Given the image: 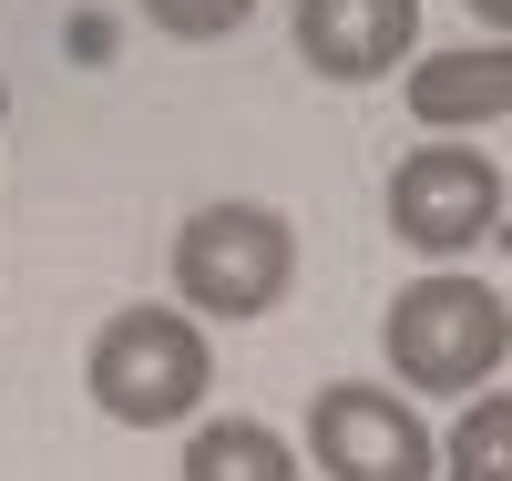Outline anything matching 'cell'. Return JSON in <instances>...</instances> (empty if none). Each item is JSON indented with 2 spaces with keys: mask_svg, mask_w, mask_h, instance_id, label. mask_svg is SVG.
Instances as JSON below:
<instances>
[{
  "mask_svg": "<svg viewBox=\"0 0 512 481\" xmlns=\"http://www.w3.org/2000/svg\"><path fill=\"white\" fill-rule=\"evenodd\" d=\"M379 348H390V369L410 389H431V400H482V379L512 348V308L482 277H420V287L390 297Z\"/></svg>",
  "mask_w": 512,
  "mask_h": 481,
  "instance_id": "cell-1",
  "label": "cell"
},
{
  "mask_svg": "<svg viewBox=\"0 0 512 481\" xmlns=\"http://www.w3.org/2000/svg\"><path fill=\"white\" fill-rule=\"evenodd\" d=\"M82 379H93L103 420L164 430V420H195V400L216 389V348H205V328L185 308H123V318H103Z\"/></svg>",
  "mask_w": 512,
  "mask_h": 481,
  "instance_id": "cell-2",
  "label": "cell"
},
{
  "mask_svg": "<svg viewBox=\"0 0 512 481\" xmlns=\"http://www.w3.org/2000/svg\"><path fill=\"white\" fill-rule=\"evenodd\" d=\"M297 277V236L277 205H205L175 236V297L205 318H267Z\"/></svg>",
  "mask_w": 512,
  "mask_h": 481,
  "instance_id": "cell-3",
  "label": "cell"
},
{
  "mask_svg": "<svg viewBox=\"0 0 512 481\" xmlns=\"http://www.w3.org/2000/svg\"><path fill=\"white\" fill-rule=\"evenodd\" d=\"M308 461L328 481H431L441 441L420 430V410L400 400V389L338 379V389H318V410H308Z\"/></svg>",
  "mask_w": 512,
  "mask_h": 481,
  "instance_id": "cell-4",
  "label": "cell"
},
{
  "mask_svg": "<svg viewBox=\"0 0 512 481\" xmlns=\"http://www.w3.org/2000/svg\"><path fill=\"white\" fill-rule=\"evenodd\" d=\"M492 215H502V164L472 154V144H420V154L390 174V236L420 246V256L482 246Z\"/></svg>",
  "mask_w": 512,
  "mask_h": 481,
  "instance_id": "cell-5",
  "label": "cell"
},
{
  "mask_svg": "<svg viewBox=\"0 0 512 481\" xmlns=\"http://www.w3.org/2000/svg\"><path fill=\"white\" fill-rule=\"evenodd\" d=\"M297 52L328 82H390L420 52V0H297Z\"/></svg>",
  "mask_w": 512,
  "mask_h": 481,
  "instance_id": "cell-6",
  "label": "cell"
},
{
  "mask_svg": "<svg viewBox=\"0 0 512 481\" xmlns=\"http://www.w3.org/2000/svg\"><path fill=\"white\" fill-rule=\"evenodd\" d=\"M410 113L431 123V134H461V123H502V113H512V41L420 52V62H410Z\"/></svg>",
  "mask_w": 512,
  "mask_h": 481,
  "instance_id": "cell-7",
  "label": "cell"
},
{
  "mask_svg": "<svg viewBox=\"0 0 512 481\" xmlns=\"http://www.w3.org/2000/svg\"><path fill=\"white\" fill-rule=\"evenodd\" d=\"M185 481H297V451L267 420H205L185 441Z\"/></svg>",
  "mask_w": 512,
  "mask_h": 481,
  "instance_id": "cell-8",
  "label": "cell"
},
{
  "mask_svg": "<svg viewBox=\"0 0 512 481\" xmlns=\"http://www.w3.org/2000/svg\"><path fill=\"white\" fill-rule=\"evenodd\" d=\"M441 481H512V389L472 400L441 441Z\"/></svg>",
  "mask_w": 512,
  "mask_h": 481,
  "instance_id": "cell-9",
  "label": "cell"
},
{
  "mask_svg": "<svg viewBox=\"0 0 512 481\" xmlns=\"http://www.w3.org/2000/svg\"><path fill=\"white\" fill-rule=\"evenodd\" d=\"M246 11H256V0H144V21L175 31V41H226Z\"/></svg>",
  "mask_w": 512,
  "mask_h": 481,
  "instance_id": "cell-10",
  "label": "cell"
},
{
  "mask_svg": "<svg viewBox=\"0 0 512 481\" xmlns=\"http://www.w3.org/2000/svg\"><path fill=\"white\" fill-rule=\"evenodd\" d=\"M461 11H472V21H492V31L512 41V0H461Z\"/></svg>",
  "mask_w": 512,
  "mask_h": 481,
  "instance_id": "cell-11",
  "label": "cell"
},
{
  "mask_svg": "<svg viewBox=\"0 0 512 481\" xmlns=\"http://www.w3.org/2000/svg\"><path fill=\"white\" fill-rule=\"evenodd\" d=\"M0 103H11V82H0Z\"/></svg>",
  "mask_w": 512,
  "mask_h": 481,
  "instance_id": "cell-12",
  "label": "cell"
}]
</instances>
